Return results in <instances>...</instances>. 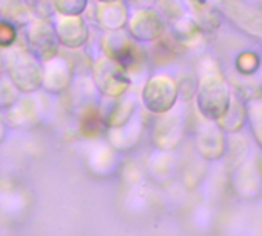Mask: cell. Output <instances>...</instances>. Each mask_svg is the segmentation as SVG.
Wrapping results in <instances>:
<instances>
[{"mask_svg":"<svg viewBox=\"0 0 262 236\" xmlns=\"http://www.w3.org/2000/svg\"><path fill=\"white\" fill-rule=\"evenodd\" d=\"M179 91L176 79L168 73L150 74L141 88V103L151 114H164L173 110L178 103Z\"/></svg>","mask_w":262,"mask_h":236,"instance_id":"277c9868","label":"cell"},{"mask_svg":"<svg viewBox=\"0 0 262 236\" xmlns=\"http://www.w3.org/2000/svg\"><path fill=\"white\" fill-rule=\"evenodd\" d=\"M56 14L62 16H83L90 0H51Z\"/></svg>","mask_w":262,"mask_h":236,"instance_id":"ac0fdd59","label":"cell"},{"mask_svg":"<svg viewBox=\"0 0 262 236\" xmlns=\"http://www.w3.org/2000/svg\"><path fill=\"white\" fill-rule=\"evenodd\" d=\"M99 48L103 56L113 59L122 68H125L131 79L136 73L144 70L148 62V51L142 44L131 39L125 30L102 31Z\"/></svg>","mask_w":262,"mask_h":236,"instance_id":"7a4b0ae2","label":"cell"},{"mask_svg":"<svg viewBox=\"0 0 262 236\" xmlns=\"http://www.w3.org/2000/svg\"><path fill=\"white\" fill-rule=\"evenodd\" d=\"M27 2L31 7V10H33L36 17L51 20L56 16L51 0H27Z\"/></svg>","mask_w":262,"mask_h":236,"instance_id":"7402d4cb","label":"cell"},{"mask_svg":"<svg viewBox=\"0 0 262 236\" xmlns=\"http://www.w3.org/2000/svg\"><path fill=\"white\" fill-rule=\"evenodd\" d=\"M230 87L221 76H204L196 87L199 111L208 119H219L230 106Z\"/></svg>","mask_w":262,"mask_h":236,"instance_id":"5b68a950","label":"cell"},{"mask_svg":"<svg viewBox=\"0 0 262 236\" xmlns=\"http://www.w3.org/2000/svg\"><path fill=\"white\" fill-rule=\"evenodd\" d=\"M156 10L162 14L165 22H176L184 17V10L178 0H158Z\"/></svg>","mask_w":262,"mask_h":236,"instance_id":"44dd1931","label":"cell"},{"mask_svg":"<svg viewBox=\"0 0 262 236\" xmlns=\"http://www.w3.org/2000/svg\"><path fill=\"white\" fill-rule=\"evenodd\" d=\"M144 119L138 113L131 121H128L125 125L117 128H108L106 130V139L108 144L117 152V153H128L135 150L142 136H144Z\"/></svg>","mask_w":262,"mask_h":236,"instance_id":"4fadbf2b","label":"cell"},{"mask_svg":"<svg viewBox=\"0 0 262 236\" xmlns=\"http://www.w3.org/2000/svg\"><path fill=\"white\" fill-rule=\"evenodd\" d=\"M0 62L5 74L19 88L22 94L37 93L42 85V62L25 45L19 42L7 50H2Z\"/></svg>","mask_w":262,"mask_h":236,"instance_id":"6da1fadb","label":"cell"},{"mask_svg":"<svg viewBox=\"0 0 262 236\" xmlns=\"http://www.w3.org/2000/svg\"><path fill=\"white\" fill-rule=\"evenodd\" d=\"M182 133V119L173 110L159 114V119L155 122L151 130V142L161 152H168L179 144Z\"/></svg>","mask_w":262,"mask_h":236,"instance_id":"8fae6325","label":"cell"},{"mask_svg":"<svg viewBox=\"0 0 262 236\" xmlns=\"http://www.w3.org/2000/svg\"><path fill=\"white\" fill-rule=\"evenodd\" d=\"M90 77L93 85L96 87L97 93L103 99H117L125 96L131 85L133 79L113 59L99 53L90 63Z\"/></svg>","mask_w":262,"mask_h":236,"instance_id":"3957f363","label":"cell"},{"mask_svg":"<svg viewBox=\"0 0 262 236\" xmlns=\"http://www.w3.org/2000/svg\"><path fill=\"white\" fill-rule=\"evenodd\" d=\"M5 138H7V124L2 119V116H0V144L5 141Z\"/></svg>","mask_w":262,"mask_h":236,"instance_id":"603a6c76","label":"cell"},{"mask_svg":"<svg viewBox=\"0 0 262 236\" xmlns=\"http://www.w3.org/2000/svg\"><path fill=\"white\" fill-rule=\"evenodd\" d=\"M51 24L59 40V45L67 50L77 51L86 47V44L90 42L91 30L83 16L56 14L51 19Z\"/></svg>","mask_w":262,"mask_h":236,"instance_id":"30bf717a","label":"cell"},{"mask_svg":"<svg viewBox=\"0 0 262 236\" xmlns=\"http://www.w3.org/2000/svg\"><path fill=\"white\" fill-rule=\"evenodd\" d=\"M76 68L73 62L63 56L57 54L45 62H42V85L43 90L50 96H63L74 82Z\"/></svg>","mask_w":262,"mask_h":236,"instance_id":"9c48e42d","label":"cell"},{"mask_svg":"<svg viewBox=\"0 0 262 236\" xmlns=\"http://www.w3.org/2000/svg\"><path fill=\"white\" fill-rule=\"evenodd\" d=\"M125 31L131 39L142 45H150L167 31V22L162 14L153 7H139L129 10V17L125 25Z\"/></svg>","mask_w":262,"mask_h":236,"instance_id":"8992f818","label":"cell"},{"mask_svg":"<svg viewBox=\"0 0 262 236\" xmlns=\"http://www.w3.org/2000/svg\"><path fill=\"white\" fill-rule=\"evenodd\" d=\"M99 103H100V100L91 102L77 110L79 132H80V135H83L85 138H90V139H94V138L106 133V124H105Z\"/></svg>","mask_w":262,"mask_h":236,"instance_id":"9a60e30c","label":"cell"},{"mask_svg":"<svg viewBox=\"0 0 262 236\" xmlns=\"http://www.w3.org/2000/svg\"><path fill=\"white\" fill-rule=\"evenodd\" d=\"M7 2H20V0H7Z\"/></svg>","mask_w":262,"mask_h":236,"instance_id":"484cf974","label":"cell"},{"mask_svg":"<svg viewBox=\"0 0 262 236\" xmlns=\"http://www.w3.org/2000/svg\"><path fill=\"white\" fill-rule=\"evenodd\" d=\"M88 165L96 175L106 176L113 173L117 167V152L110 144L97 145L91 150L88 156Z\"/></svg>","mask_w":262,"mask_h":236,"instance_id":"2e32d148","label":"cell"},{"mask_svg":"<svg viewBox=\"0 0 262 236\" xmlns=\"http://www.w3.org/2000/svg\"><path fill=\"white\" fill-rule=\"evenodd\" d=\"M5 76V70H4V65H2V62H0V79H2Z\"/></svg>","mask_w":262,"mask_h":236,"instance_id":"cb8c5ba5","label":"cell"},{"mask_svg":"<svg viewBox=\"0 0 262 236\" xmlns=\"http://www.w3.org/2000/svg\"><path fill=\"white\" fill-rule=\"evenodd\" d=\"M22 96L19 88L11 82L8 76H4L0 79V111L10 110Z\"/></svg>","mask_w":262,"mask_h":236,"instance_id":"d6986e66","label":"cell"},{"mask_svg":"<svg viewBox=\"0 0 262 236\" xmlns=\"http://www.w3.org/2000/svg\"><path fill=\"white\" fill-rule=\"evenodd\" d=\"M106 105L102 103L100 99V111L103 114V119L108 128H117L125 125L128 121L135 117V114L139 110V102L135 94H125L117 99H106Z\"/></svg>","mask_w":262,"mask_h":236,"instance_id":"7c38bea8","label":"cell"},{"mask_svg":"<svg viewBox=\"0 0 262 236\" xmlns=\"http://www.w3.org/2000/svg\"><path fill=\"white\" fill-rule=\"evenodd\" d=\"M0 17L10 20L19 30H22L36 16L27 0H20V2H7V0H2L0 2Z\"/></svg>","mask_w":262,"mask_h":236,"instance_id":"e0dca14e","label":"cell"},{"mask_svg":"<svg viewBox=\"0 0 262 236\" xmlns=\"http://www.w3.org/2000/svg\"><path fill=\"white\" fill-rule=\"evenodd\" d=\"M19 28L7 19L0 17V50L14 47L19 42Z\"/></svg>","mask_w":262,"mask_h":236,"instance_id":"ffe728a7","label":"cell"},{"mask_svg":"<svg viewBox=\"0 0 262 236\" xmlns=\"http://www.w3.org/2000/svg\"><path fill=\"white\" fill-rule=\"evenodd\" d=\"M129 17V7L125 0H113V2L94 5V19L102 31H119L125 30Z\"/></svg>","mask_w":262,"mask_h":236,"instance_id":"5bb4252c","label":"cell"},{"mask_svg":"<svg viewBox=\"0 0 262 236\" xmlns=\"http://www.w3.org/2000/svg\"><path fill=\"white\" fill-rule=\"evenodd\" d=\"M45 116V105L42 99L36 94H22L19 100L5 111L7 127L17 132H33L36 130Z\"/></svg>","mask_w":262,"mask_h":236,"instance_id":"52a82bcc","label":"cell"},{"mask_svg":"<svg viewBox=\"0 0 262 236\" xmlns=\"http://www.w3.org/2000/svg\"><path fill=\"white\" fill-rule=\"evenodd\" d=\"M97 4H105V2H113V0H94Z\"/></svg>","mask_w":262,"mask_h":236,"instance_id":"d4e9b609","label":"cell"},{"mask_svg":"<svg viewBox=\"0 0 262 236\" xmlns=\"http://www.w3.org/2000/svg\"><path fill=\"white\" fill-rule=\"evenodd\" d=\"M22 33L25 37V47L36 54L40 62H45L60 53V45L51 20L34 17L22 28Z\"/></svg>","mask_w":262,"mask_h":236,"instance_id":"ba28073f","label":"cell"}]
</instances>
